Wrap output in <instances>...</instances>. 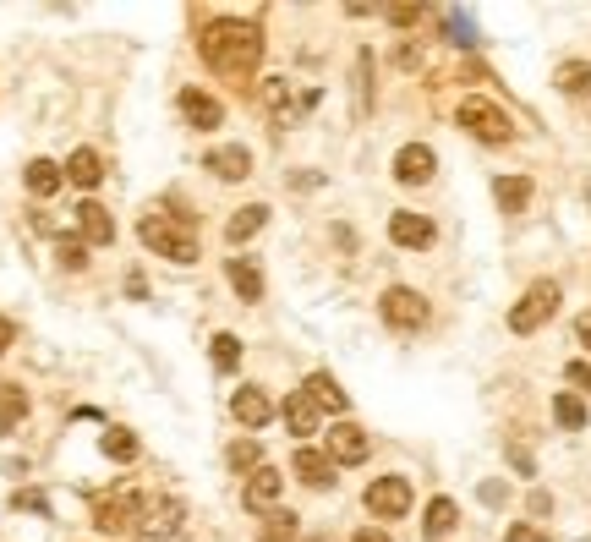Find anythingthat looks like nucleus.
Wrapping results in <instances>:
<instances>
[{
  "label": "nucleus",
  "instance_id": "nucleus-1",
  "mask_svg": "<svg viewBox=\"0 0 591 542\" xmlns=\"http://www.w3.org/2000/svg\"><path fill=\"white\" fill-rule=\"evenodd\" d=\"M197 50H203V61L214 66L219 77L252 83V72H258V61H263V33L252 28V22H214Z\"/></svg>",
  "mask_w": 591,
  "mask_h": 542
},
{
  "label": "nucleus",
  "instance_id": "nucleus-2",
  "mask_svg": "<svg viewBox=\"0 0 591 542\" xmlns=\"http://www.w3.org/2000/svg\"><path fill=\"white\" fill-rule=\"evenodd\" d=\"M553 313H559V285H553V280H537L515 307H509V329H515V334H537Z\"/></svg>",
  "mask_w": 591,
  "mask_h": 542
},
{
  "label": "nucleus",
  "instance_id": "nucleus-3",
  "mask_svg": "<svg viewBox=\"0 0 591 542\" xmlns=\"http://www.w3.org/2000/svg\"><path fill=\"white\" fill-rule=\"evenodd\" d=\"M455 121L466 126L471 137H482V143H509L515 137V126H509V115L498 110V105H488V99H460V110H455Z\"/></svg>",
  "mask_w": 591,
  "mask_h": 542
},
{
  "label": "nucleus",
  "instance_id": "nucleus-4",
  "mask_svg": "<svg viewBox=\"0 0 591 542\" xmlns=\"http://www.w3.org/2000/svg\"><path fill=\"white\" fill-rule=\"evenodd\" d=\"M378 313H384L389 329H405V334H411V329H427V318H433V313H427V302L411 291V285H394V291H384Z\"/></svg>",
  "mask_w": 591,
  "mask_h": 542
},
{
  "label": "nucleus",
  "instance_id": "nucleus-5",
  "mask_svg": "<svg viewBox=\"0 0 591 542\" xmlns=\"http://www.w3.org/2000/svg\"><path fill=\"white\" fill-rule=\"evenodd\" d=\"M137 236H143V247H154V252H165V258H176V263H197V241L192 236H181V230H170V225H159L154 214L137 225Z\"/></svg>",
  "mask_w": 591,
  "mask_h": 542
},
{
  "label": "nucleus",
  "instance_id": "nucleus-6",
  "mask_svg": "<svg viewBox=\"0 0 591 542\" xmlns=\"http://www.w3.org/2000/svg\"><path fill=\"white\" fill-rule=\"evenodd\" d=\"M367 510L384 515V521H400V515L411 510V482L405 477H378L373 488H367Z\"/></svg>",
  "mask_w": 591,
  "mask_h": 542
},
{
  "label": "nucleus",
  "instance_id": "nucleus-7",
  "mask_svg": "<svg viewBox=\"0 0 591 542\" xmlns=\"http://www.w3.org/2000/svg\"><path fill=\"white\" fill-rule=\"evenodd\" d=\"M389 241H394V247H411V252H427L438 241V230H433V219H427V214L400 209L389 219Z\"/></svg>",
  "mask_w": 591,
  "mask_h": 542
},
{
  "label": "nucleus",
  "instance_id": "nucleus-8",
  "mask_svg": "<svg viewBox=\"0 0 591 542\" xmlns=\"http://www.w3.org/2000/svg\"><path fill=\"white\" fill-rule=\"evenodd\" d=\"M137 526H143V499H137V493L99 504V532L104 537H126V532H137Z\"/></svg>",
  "mask_w": 591,
  "mask_h": 542
},
{
  "label": "nucleus",
  "instance_id": "nucleus-9",
  "mask_svg": "<svg viewBox=\"0 0 591 542\" xmlns=\"http://www.w3.org/2000/svg\"><path fill=\"white\" fill-rule=\"evenodd\" d=\"M367 449H373V444H367V433L356 428V422H334V428H329V460H334V466H362Z\"/></svg>",
  "mask_w": 591,
  "mask_h": 542
},
{
  "label": "nucleus",
  "instance_id": "nucleus-10",
  "mask_svg": "<svg viewBox=\"0 0 591 542\" xmlns=\"http://www.w3.org/2000/svg\"><path fill=\"white\" fill-rule=\"evenodd\" d=\"M438 159L427 143H405L400 154H394V181H405V187H422V181H433Z\"/></svg>",
  "mask_w": 591,
  "mask_h": 542
},
{
  "label": "nucleus",
  "instance_id": "nucleus-11",
  "mask_svg": "<svg viewBox=\"0 0 591 542\" xmlns=\"http://www.w3.org/2000/svg\"><path fill=\"white\" fill-rule=\"evenodd\" d=\"M143 537H176L181 532V499H143Z\"/></svg>",
  "mask_w": 591,
  "mask_h": 542
},
{
  "label": "nucleus",
  "instance_id": "nucleus-12",
  "mask_svg": "<svg viewBox=\"0 0 591 542\" xmlns=\"http://www.w3.org/2000/svg\"><path fill=\"white\" fill-rule=\"evenodd\" d=\"M230 411H236V422H247V428H263V422L274 417V400L263 395V389H236Z\"/></svg>",
  "mask_w": 591,
  "mask_h": 542
},
{
  "label": "nucleus",
  "instance_id": "nucleus-13",
  "mask_svg": "<svg viewBox=\"0 0 591 542\" xmlns=\"http://www.w3.org/2000/svg\"><path fill=\"white\" fill-rule=\"evenodd\" d=\"M296 477L307 488H334V460L323 449H296Z\"/></svg>",
  "mask_w": 591,
  "mask_h": 542
},
{
  "label": "nucleus",
  "instance_id": "nucleus-14",
  "mask_svg": "<svg viewBox=\"0 0 591 542\" xmlns=\"http://www.w3.org/2000/svg\"><path fill=\"white\" fill-rule=\"evenodd\" d=\"M301 395H307V400H312V406H318V411H345V406H351V400H345V389L334 384L329 373H312L307 384H301Z\"/></svg>",
  "mask_w": 591,
  "mask_h": 542
},
{
  "label": "nucleus",
  "instance_id": "nucleus-15",
  "mask_svg": "<svg viewBox=\"0 0 591 542\" xmlns=\"http://www.w3.org/2000/svg\"><path fill=\"white\" fill-rule=\"evenodd\" d=\"M66 181H72V187H99L104 181V165H99V154L94 148H72V159H66Z\"/></svg>",
  "mask_w": 591,
  "mask_h": 542
},
{
  "label": "nucleus",
  "instance_id": "nucleus-16",
  "mask_svg": "<svg viewBox=\"0 0 591 542\" xmlns=\"http://www.w3.org/2000/svg\"><path fill=\"white\" fill-rule=\"evenodd\" d=\"M181 115H187L192 126H219L225 121V105H219V99H208V94H197V88H187V94H181Z\"/></svg>",
  "mask_w": 591,
  "mask_h": 542
},
{
  "label": "nucleus",
  "instance_id": "nucleus-17",
  "mask_svg": "<svg viewBox=\"0 0 591 542\" xmlns=\"http://www.w3.org/2000/svg\"><path fill=\"white\" fill-rule=\"evenodd\" d=\"M77 225H83V241H88V247H104V241H115L110 209H99V203H83V209H77Z\"/></svg>",
  "mask_w": 591,
  "mask_h": 542
},
{
  "label": "nucleus",
  "instance_id": "nucleus-18",
  "mask_svg": "<svg viewBox=\"0 0 591 542\" xmlns=\"http://www.w3.org/2000/svg\"><path fill=\"white\" fill-rule=\"evenodd\" d=\"M22 181H28L33 198H55V192H61V181H66V170H61V165H50V159H33Z\"/></svg>",
  "mask_w": 591,
  "mask_h": 542
},
{
  "label": "nucleus",
  "instance_id": "nucleus-19",
  "mask_svg": "<svg viewBox=\"0 0 591 542\" xmlns=\"http://www.w3.org/2000/svg\"><path fill=\"white\" fill-rule=\"evenodd\" d=\"M280 488H285L280 471H274V466H258V471L247 477V504H252V510H258V504H274V499H280Z\"/></svg>",
  "mask_w": 591,
  "mask_h": 542
},
{
  "label": "nucleus",
  "instance_id": "nucleus-20",
  "mask_svg": "<svg viewBox=\"0 0 591 542\" xmlns=\"http://www.w3.org/2000/svg\"><path fill=\"white\" fill-rule=\"evenodd\" d=\"M493 198H498V209H504V214H520L531 203V181L526 176H498L493 181Z\"/></svg>",
  "mask_w": 591,
  "mask_h": 542
},
{
  "label": "nucleus",
  "instance_id": "nucleus-21",
  "mask_svg": "<svg viewBox=\"0 0 591 542\" xmlns=\"http://www.w3.org/2000/svg\"><path fill=\"white\" fill-rule=\"evenodd\" d=\"M455 526H460V504L455 499H433V504H427V521H422V532L427 537H449V532H455Z\"/></svg>",
  "mask_w": 591,
  "mask_h": 542
},
{
  "label": "nucleus",
  "instance_id": "nucleus-22",
  "mask_svg": "<svg viewBox=\"0 0 591 542\" xmlns=\"http://www.w3.org/2000/svg\"><path fill=\"white\" fill-rule=\"evenodd\" d=\"M280 417H285V428H291L296 438H307L312 428H318V406H312V400L301 395V389H296L291 400H285V411H280Z\"/></svg>",
  "mask_w": 591,
  "mask_h": 542
},
{
  "label": "nucleus",
  "instance_id": "nucleus-23",
  "mask_svg": "<svg viewBox=\"0 0 591 542\" xmlns=\"http://www.w3.org/2000/svg\"><path fill=\"white\" fill-rule=\"evenodd\" d=\"M208 170H214L219 181H241L252 170V154L247 148H219V154H208Z\"/></svg>",
  "mask_w": 591,
  "mask_h": 542
},
{
  "label": "nucleus",
  "instance_id": "nucleus-24",
  "mask_svg": "<svg viewBox=\"0 0 591 542\" xmlns=\"http://www.w3.org/2000/svg\"><path fill=\"white\" fill-rule=\"evenodd\" d=\"M263 225H269V209H263V203H252V209H236V219H230V225H225V236L230 241H236V247H241V241H252V236H258V230Z\"/></svg>",
  "mask_w": 591,
  "mask_h": 542
},
{
  "label": "nucleus",
  "instance_id": "nucleus-25",
  "mask_svg": "<svg viewBox=\"0 0 591 542\" xmlns=\"http://www.w3.org/2000/svg\"><path fill=\"white\" fill-rule=\"evenodd\" d=\"M225 269H230V285H236V296H241V302H258V296H263V274L252 269L247 258H230Z\"/></svg>",
  "mask_w": 591,
  "mask_h": 542
},
{
  "label": "nucleus",
  "instance_id": "nucleus-26",
  "mask_svg": "<svg viewBox=\"0 0 591 542\" xmlns=\"http://www.w3.org/2000/svg\"><path fill=\"white\" fill-rule=\"evenodd\" d=\"M263 105L274 110V121H280V126H291V121H296V105H291V83H285V77H269V83H263Z\"/></svg>",
  "mask_w": 591,
  "mask_h": 542
},
{
  "label": "nucleus",
  "instance_id": "nucleus-27",
  "mask_svg": "<svg viewBox=\"0 0 591 542\" xmlns=\"http://www.w3.org/2000/svg\"><path fill=\"white\" fill-rule=\"evenodd\" d=\"M22 411H28V395H22L17 384H6L0 389V433H11L22 422Z\"/></svg>",
  "mask_w": 591,
  "mask_h": 542
},
{
  "label": "nucleus",
  "instance_id": "nucleus-28",
  "mask_svg": "<svg viewBox=\"0 0 591 542\" xmlns=\"http://www.w3.org/2000/svg\"><path fill=\"white\" fill-rule=\"evenodd\" d=\"M559 88H564V94H591V61L559 66Z\"/></svg>",
  "mask_w": 591,
  "mask_h": 542
},
{
  "label": "nucleus",
  "instance_id": "nucleus-29",
  "mask_svg": "<svg viewBox=\"0 0 591 542\" xmlns=\"http://www.w3.org/2000/svg\"><path fill=\"white\" fill-rule=\"evenodd\" d=\"M444 28H449V44H460V50H471V44H477V28H471L466 11H444Z\"/></svg>",
  "mask_w": 591,
  "mask_h": 542
},
{
  "label": "nucleus",
  "instance_id": "nucleus-30",
  "mask_svg": "<svg viewBox=\"0 0 591 542\" xmlns=\"http://www.w3.org/2000/svg\"><path fill=\"white\" fill-rule=\"evenodd\" d=\"M553 417H559V428H586V406L575 395H559L553 400Z\"/></svg>",
  "mask_w": 591,
  "mask_h": 542
},
{
  "label": "nucleus",
  "instance_id": "nucleus-31",
  "mask_svg": "<svg viewBox=\"0 0 591 542\" xmlns=\"http://www.w3.org/2000/svg\"><path fill=\"white\" fill-rule=\"evenodd\" d=\"M104 455H110V460H132L137 455V438L126 428H110V433H104Z\"/></svg>",
  "mask_w": 591,
  "mask_h": 542
},
{
  "label": "nucleus",
  "instance_id": "nucleus-32",
  "mask_svg": "<svg viewBox=\"0 0 591 542\" xmlns=\"http://www.w3.org/2000/svg\"><path fill=\"white\" fill-rule=\"evenodd\" d=\"M236 362H241V340H236V334H219V340H214V367H219V373H230Z\"/></svg>",
  "mask_w": 591,
  "mask_h": 542
},
{
  "label": "nucleus",
  "instance_id": "nucleus-33",
  "mask_svg": "<svg viewBox=\"0 0 591 542\" xmlns=\"http://www.w3.org/2000/svg\"><path fill=\"white\" fill-rule=\"evenodd\" d=\"M55 252H61V269H83V263H88V241L83 236H61V247H55Z\"/></svg>",
  "mask_w": 591,
  "mask_h": 542
},
{
  "label": "nucleus",
  "instance_id": "nucleus-34",
  "mask_svg": "<svg viewBox=\"0 0 591 542\" xmlns=\"http://www.w3.org/2000/svg\"><path fill=\"white\" fill-rule=\"evenodd\" d=\"M230 466H236V471H258L263 466V449L258 444H230Z\"/></svg>",
  "mask_w": 591,
  "mask_h": 542
},
{
  "label": "nucleus",
  "instance_id": "nucleus-35",
  "mask_svg": "<svg viewBox=\"0 0 591 542\" xmlns=\"http://www.w3.org/2000/svg\"><path fill=\"white\" fill-rule=\"evenodd\" d=\"M296 537V521L291 515H269V526H263V542H291Z\"/></svg>",
  "mask_w": 591,
  "mask_h": 542
},
{
  "label": "nucleus",
  "instance_id": "nucleus-36",
  "mask_svg": "<svg viewBox=\"0 0 591 542\" xmlns=\"http://www.w3.org/2000/svg\"><path fill=\"white\" fill-rule=\"evenodd\" d=\"M504 542H553L548 532H537V526H509Z\"/></svg>",
  "mask_w": 591,
  "mask_h": 542
},
{
  "label": "nucleus",
  "instance_id": "nucleus-37",
  "mask_svg": "<svg viewBox=\"0 0 591 542\" xmlns=\"http://www.w3.org/2000/svg\"><path fill=\"white\" fill-rule=\"evenodd\" d=\"M564 378H570V384H581L586 395H591V362H570V367H564Z\"/></svg>",
  "mask_w": 591,
  "mask_h": 542
},
{
  "label": "nucleus",
  "instance_id": "nucleus-38",
  "mask_svg": "<svg viewBox=\"0 0 591 542\" xmlns=\"http://www.w3.org/2000/svg\"><path fill=\"white\" fill-rule=\"evenodd\" d=\"M11 504H17V510H33V515H50V504H44L39 493H17Z\"/></svg>",
  "mask_w": 591,
  "mask_h": 542
},
{
  "label": "nucleus",
  "instance_id": "nucleus-39",
  "mask_svg": "<svg viewBox=\"0 0 591 542\" xmlns=\"http://www.w3.org/2000/svg\"><path fill=\"white\" fill-rule=\"evenodd\" d=\"M416 17H422V6H394V11H389V22H394V28H411Z\"/></svg>",
  "mask_w": 591,
  "mask_h": 542
},
{
  "label": "nucleus",
  "instance_id": "nucleus-40",
  "mask_svg": "<svg viewBox=\"0 0 591 542\" xmlns=\"http://www.w3.org/2000/svg\"><path fill=\"white\" fill-rule=\"evenodd\" d=\"M509 460H515V471H526V477H531V455H526V449L509 444Z\"/></svg>",
  "mask_w": 591,
  "mask_h": 542
},
{
  "label": "nucleus",
  "instance_id": "nucleus-41",
  "mask_svg": "<svg viewBox=\"0 0 591 542\" xmlns=\"http://www.w3.org/2000/svg\"><path fill=\"white\" fill-rule=\"evenodd\" d=\"M575 334H581V345L591 351V313H581V318H575Z\"/></svg>",
  "mask_w": 591,
  "mask_h": 542
},
{
  "label": "nucleus",
  "instance_id": "nucleus-42",
  "mask_svg": "<svg viewBox=\"0 0 591 542\" xmlns=\"http://www.w3.org/2000/svg\"><path fill=\"white\" fill-rule=\"evenodd\" d=\"M356 542H394V537L378 532V526H367V532H356Z\"/></svg>",
  "mask_w": 591,
  "mask_h": 542
},
{
  "label": "nucleus",
  "instance_id": "nucleus-43",
  "mask_svg": "<svg viewBox=\"0 0 591 542\" xmlns=\"http://www.w3.org/2000/svg\"><path fill=\"white\" fill-rule=\"evenodd\" d=\"M11 334H17V329H11V318H0V356H6V345H11Z\"/></svg>",
  "mask_w": 591,
  "mask_h": 542
},
{
  "label": "nucleus",
  "instance_id": "nucleus-44",
  "mask_svg": "<svg viewBox=\"0 0 591 542\" xmlns=\"http://www.w3.org/2000/svg\"><path fill=\"white\" fill-rule=\"evenodd\" d=\"M307 542H329V537H307Z\"/></svg>",
  "mask_w": 591,
  "mask_h": 542
}]
</instances>
